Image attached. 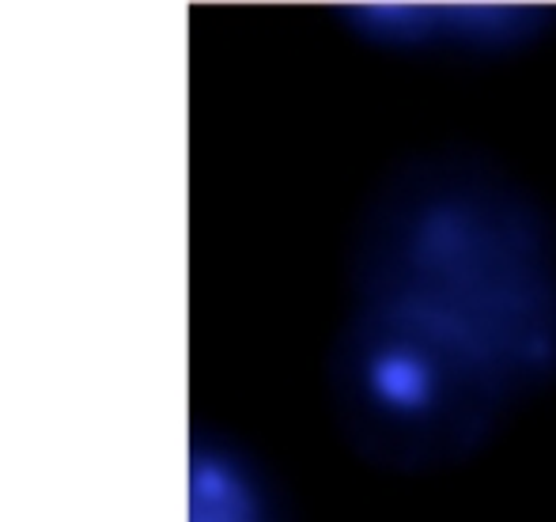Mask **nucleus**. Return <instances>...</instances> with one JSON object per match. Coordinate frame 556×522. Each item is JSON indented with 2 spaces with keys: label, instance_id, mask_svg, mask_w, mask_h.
Instances as JSON below:
<instances>
[{
  "label": "nucleus",
  "instance_id": "obj_1",
  "mask_svg": "<svg viewBox=\"0 0 556 522\" xmlns=\"http://www.w3.org/2000/svg\"><path fill=\"white\" fill-rule=\"evenodd\" d=\"M556 371V246L507 178L432 160L387 186L356 258L337 394L390 466L473 450Z\"/></svg>",
  "mask_w": 556,
  "mask_h": 522
},
{
  "label": "nucleus",
  "instance_id": "obj_2",
  "mask_svg": "<svg viewBox=\"0 0 556 522\" xmlns=\"http://www.w3.org/2000/svg\"><path fill=\"white\" fill-rule=\"evenodd\" d=\"M375 35L390 42H420V46H504L519 42L530 23L538 20V8L515 4H379L364 8Z\"/></svg>",
  "mask_w": 556,
  "mask_h": 522
},
{
  "label": "nucleus",
  "instance_id": "obj_3",
  "mask_svg": "<svg viewBox=\"0 0 556 522\" xmlns=\"http://www.w3.org/2000/svg\"><path fill=\"white\" fill-rule=\"evenodd\" d=\"M190 522H265L257 493L231 462L201 458L190 481Z\"/></svg>",
  "mask_w": 556,
  "mask_h": 522
}]
</instances>
